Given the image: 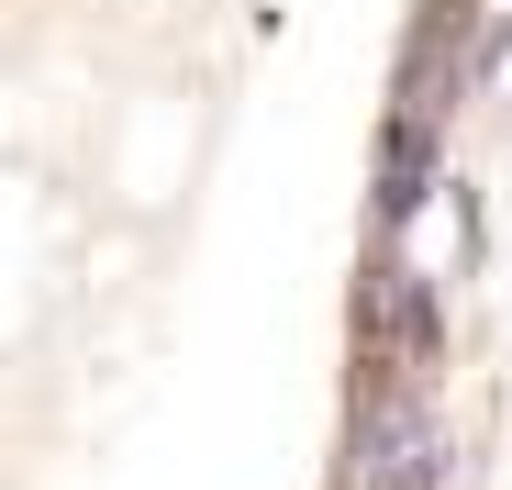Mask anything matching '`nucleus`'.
Returning a JSON list of instances; mask_svg holds the SVG:
<instances>
[{"instance_id": "obj_1", "label": "nucleus", "mask_w": 512, "mask_h": 490, "mask_svg": "<svg viewBox=\"0 0 512 490\" xmlns=\"http://www.w3.org/2000/svg\"><path fill=\"white\" fill-rule=\"evenodd\" d=\"M457 479V435L435 413V390L401 379H357V446H346V490H446Z\"/></svg>"}, {"instance_id": "obj_2", "label": "nucleus", "mask_w": 512, "mask_h": 490, "mask_svg": "<svg viewBox=\"0 0 512 490\" xmlns=\"http://www.w3.org/2000/svg\"><path fill=\"white\" fill-rule=\"evenodd\" d=\"M446 190V123L435 112H390V145H379V257L401 245V223Z\"/></svg>"}]
</instances>
